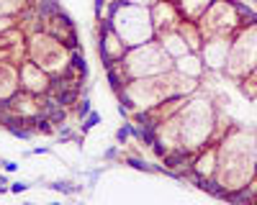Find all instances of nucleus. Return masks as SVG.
<instances>
[{"label":"nucleus","mask_w":257,"mask_h":205,"mask_svg":"<svg viewBox=\"0 0 257 205\" xmlns=\"http://www.w3.org/2000/svg\"><path fill=\"white\" fill-rule=\"evenodd\" d=\"M254 167H257V141H254Z\"/></svg>","instance_id":"37"},{"label":"nucleus","mask_w":257,"mask_h":205,"mask_svg":"<svg viewBox=\"0 0 257 205\" xmlns=\"http://www.w3.org/2000/svg\"><path fill=\"white\" fill-rule=\"evenodd\" d=\"M175 70L183 72V74H188V77H196V80H203L206 77V64H203L201 54H196V52H188V54L178 56L175 59Z\"/></svg>","instance_id":"17"},{"label":"nucleus","mask_w":257,"mask_h":205,"mask_svg":"<svg viewBox=\"0 0 257 205\" xmlns=\"http://www.w3.org/2000/svg\"><path fill=\"white\" fill-rule=\"evenodd\" d=\"M34 131L41 134V136H57V126H54V123H52L44 113H41L39 118H34Z\"/></svg>","instance_id":"25"},{"label":"nucleus","mask_w":257,"mask_h":205,"mask_svg":"<svg viewBox=\"0 0 257 205\" xmlns=\"http://www.w3.org/2000/svg\"><path fill=\"white\" fill-rule=\"evenodd\" d=\"M29 8V0H0V16H21Z\"/></svg>","instance_id":"24"},{"label":"nucleus","mask_w":257,"mask_h":205,"mask_svg":"<svg viewBox=\"0 0 257 205\" xmlns=\"http://www.w3.org/2000/svg\"><path fill=\"white\" fill-rule=\"evenodd\" d=\"M11 192V184H0V195H8Z\"/></svg>","instance_id":"36"},{"label":"nucleus","mask_w":257,"mask_h":205,"mask_svg":"<svg viewBox=\"0 0 257 205\" xmlns=\"http://www.w3.org/2000/svg\"><path fill=\"white\" fill-rule=\"evenodd\" d=\"M67 70H70L72 74H77V77H80L82 82H85V80L90 77V70H88V62H85V56H82V46H80V49H72Z\"/></svg>","instance_id":"22"},{"label":"nucleus","mask_w":257,"mask_h":205,"mask_svg":"<svg viewBox=\"0 0 257 205\" xmlns=\"http://www.w3.org/2000/svg\"><path fill=\"white\" fill-rule=\"evenodd\" d=\"M100 120H103L100 110H95V108H93V110H90L88 116H85V118L80 120V126H77V131H80V134H90V131H93V128L98 126Z\"/></svg>","instance_id":"26"},{"label":"nucleus","mask_w":257,"mask_h":205,"mask_svg":"<svg viewBox=\"0 0 257 205\" xmlns=\"http://www.w3.org/2000/svg\"><path fill=\"white\" fill-rule=\"evenodd\" d=\"M229 46H231V38H226V36H213V38L203 41L201 59H203L208 74H221L224 72L226 56H229Z\"/></svg>","instance_id":"13"},{"label":"nucleus","mask_w":257,"mask_h":205,"mask_svg":"<svg viewBox=\"0 0 257 205\" xmlns=\"http://www.w3.org/2000/svg\"><path fill=\"white\" fill-rule=\"evenodd\" d=\"M123 3H132V6H142V8H152L157 0H123Z\"/></svg>","instance_id":"34"},{"label":"nucleus","mask_w":257,"mask_h":205,"mask_svg":"<svg viewBox=\"0 0 257 205\" xmlns=\"http://www.w3.org/2000/svg\"><path fill=\"white\" fill-rule=\"evenodd\" d=\"M254 141L257 131L231 123L226 134L219 138V170H216V182L226 192L242 190L252 182L257 174L254 167Z\"/></svg>","instance_id":"1"},{"label":"nucleus","mask_w":257,"mask_h":205,"mask_svg":"<svg viewBox=\"0 0 257 205\" xmlns=\"http://www.w3.org/2000/svg\"><path fill=\"white\" fill-rule=\"evenodd\" d=\"M157 41L165 46V52L173 56V59H178V56H183V54H188L190 49H188V44L183 41V36L178 34V31H170V34H162V36H157Z\"/></svg>","instance_id":"20"},{"label":"nucleus","mask_w":257,"mask_h":205,"mask_svg":"<svg viewBox=\"0 0 257 205\" xmlns=\"http://www.w3.org/2000/svg\"><path fill=\"white\" fill-rule=\"evenodd\" d=\"M254 67H257V24H247L239 26V31L231 36L229 56L221 74L229 77L231 82H239Z\"/></svg>","instance_id":"6"},{"label":"nucleus","mask_w":257,"mask_h":205,"mask_svg":"<svg viewBox=\"0 0 257 205\" xmlns=\"http://www.w3.org/2000/svg\"><path fill=\"white\" fill-rule=\"evenodd\" d=\"M0 108L13 113L16 118H24L34 126V118H39L44 113V95H31L26 90H18L13 98H8L6 102H0Z\"/></svg>","instance_id":"9"},{"label":"nucleus","mask_w":257,"mask_h":205,"mask_svg":"<svg viewBox=\"0 0 257 205\" xmlns=\"http://www.w3.org/2000/svg\"><path fill=\"white\" fill-rule=\"evenodd\" d=\"M26 52H29V59L34 62V64H39L41 70L49 72L52 77L67 72L70 54H72L70 46H64L59 38H54L52 34L41 31V28L34 31V34H29Z\"/></svg>","instance_id":"5"},{"label":"nucleus","mask_w":257,"mask_h":205,"mask_svg":"<svg viewBox=\"0 0 257 205\" xmlns=\"http://www.w3.org/2000/svg\"><path fill=\"white\" fill-rule=\"evenodd\" d=\"M13 26H18V16H0V34Z\"/></svg>","instance_id":"30"},{"label":"nucleus","mask_w":257,"mask_h":205,"mask_svg":"<svg viewBox=\"0 0 257 205\" xmlns=\"http://www.w3.org/2000/svg\"><path fill=\"white\" fill-rule=\"evenodd\" d=\"M216 170H219V141H211V144H206L203 149L196 152V159H193V172H190L188 182L193 184L196 180L216 177Z\"/></svg>","instance_id":"15"},{"label":"nucleus","mask_w":257,"mask_h":205,"mask_svg":"<svg viewBox=\"0 0 257 205\" xmlns=\"http://www.w3.org/2000/svg\"><path fill=\"white\" fill-rule=\"evenodd\" d=\"M18 85L21 90H26L31 95H47L52 88V74L44 72L39 64H34L31 59L18 64Z\"/></svg>","instance_id":"12"},{"label":"nucleus","mask_w":257,"mask_h":205,"mask_svg":"<svg viewBox=\"0 0 257 205\" xmlns=\"http://www.w3.org/2000/svg\"><path fill=\"white\" fill-rule=\"evenodd\" d=\"M152 13V26H155V38L162 36V34H170V31H178L180 26V10L175 6V0H157V3L149 8Z\"/></svg>","instance_id":"14"},{"label":"nucleus","mask_w":257,"mask_h":205,"mask_svg":"<svg viewBox=\"0 0 257 205\" xmlns=\"http://www.w3.org/2000/svg\"><path fill=\"white\" fill-rule=\"evenodd\" d=\"M21 90L18 85V67L8 64V62H0V102H6L8 98H13Z\"/></svg>","instance_id":"16"},{"label":"nucleus","mask_w":257,"mask_h":205,"mask_svg":"<svg viewBox=\"0 0 257 205\" xmlns=\"http://www.w3.org/2000/svg\"><path fill=\"white\" fill-rule=\"evenodd\" d=\"M93 110V102H90V95H80V100L75 102V108H72V116H75V120L80 123L85 116H88Z\"/></svg>","instance_id":"27"},{"label":"nucleus","mask_w":257,"mask_h":205,"mask_svg":"<svg viewBox=\"0 0 257 205\" xmlns=\"http://www.w3.org/2000/svg\"><path fill=\"white\" fill-rule=\"evenodd\" d=\"M18 167H21V164L13 162V159H0V170H3V172H18Z\"/></svg>","instance_id":"33"},{"label":"nucleus","mask_w":257,"mask_h":205,"mask_svg":"<svg viewBox=\"0 0 257 205\" xmlns=\"http://www.w3.org/2000/svg\"><path fill=\"white\" fill-rule=\"evenodd\" d=\"M196 24H198L203 38H213V36L231 38L242 26L237 0H213V3L208 6V10L196 20Z\"/></svg>","instance_id":"7"},{"label":"nucleus","mask_w":257,"mask_h":205,"mask_svg":"<svg viewBox=\"0 0 257 205\" xmlns=\"http://www.w3.org/2000/svg\"><path fill=\"white\" fill-rule=\"evenodd\" d=\"M31 188V182H24V180H18V182H11V192L13 195H21V192H26Z\"/></svg>","instance_id":"32"},{"label":"nucleus","mask_w":257,"mask_h":205,"mask_svg":"<svg viewBox=\"0 0 257 205\" xmlns=\"http://www.w3.org/2000/svg\"><path fill=\"white\" fill-rule=\"evenodd\" d=\"M95 49H98V56L103 62V70L116 64V62L123 59V54L128 52V46L121 41V36L113 31V24L111 20H95Z\"/></svg>","instance_id":"8"},{"label":"nucleus","mask_w":257,"mask_h":205,"mask_svg":"<svg viewBox=\"0 0 257 205\" xmlns=\"http://www.w3.org/2000/svg\"><path fill=\"white\" fill-rule=\"evenodd\" d=\"M41 31H47L52 34L54 38H59L64 46H70V49H80V36H77V28H75V20L67 10H59L54 13L52 18H44L41 20Z\"/></svg>","instance_id":"11"},{"label":"nucleus","mask_w":257,"mask_h":205,"mask_svg":"<svg viewBox=\"0 0 257 205\" xmlns=\"http://www.w3.org/2000/svg\"><path fill=\"white\" fill-rule=\"evenodd\" d=\"M49 190H54V192H64V195H72V192H77L80 188L75 182H70V180H57V182H52V184H47Z\"/></svg>","instance_id":"28"},{"label":"nucleus","mask_w":257,"mask_h":205,"mask_svg":"<svg viewBox=\"0 0 257 205\" xmlns=\"http://www.w3.org/2000/svg\"><path fill=\"white\" fill-rule=\"evenodd\" d=\"M216 118L219 110L213 106V100L193 92L188 102L178 110V126H180V146L188 152H198L206 144L216 141Z\"/></svg>","instance_id":"2"},{"label":"nucleus","mask_w":257,"mask_h":205,"mask_svg":"<svg viewBox=\"0 0 257 205\" xmlns=\"http://www.w3.org/2000/svg\"><path fill=\"white\" fill-rule=\"evenodd\" d=\"M24 154H26V156H29V154H52V149H49V146H36V149L24 152Z\"/></svg>","instance_id":"35"},{"label":"nucleus","mask_w":257,"mask_h":205,"mask_svg":"<svg viewBox=\"0 0 257 205\" xmlns=\"http://www.w3.org/2000/svg\"><path fill=\"white\" fill-rule=\"evenodd\" d=\"M26 41H29V34L21 26L3 31L0 34V62H8V64H16V67L21 62H26L29 59Z\"/></svg>","instance_id":"10"},{"label":"nucleus","mask_w":257,"mask_h":205,"mask_svg":"<svg viewBox=\"0 0 257 205\" xmlns=\"http://www.w3.org/2000/svg\"><path fill=\"white\" fill-rule=\"evenodd\" d=\"M237 85H239V90H242V95H244L247 100H257V67H254L247 77H242Z\"/></svg>","instance_id":"23"},{"label":"nucleus","mask_w":257,"mask_h":205,"mask_svg":"<svg viewBox=\"0 0 257 205\" xmlns=\"http://www.w3.org/2000/svg\"><path fill=\"white\" fill-rule=\"evenodd\" d=\"M121 64H123L128 80H139V77H152V74H162L167 70H173L175 59L165 52V46L157 38H152L147 44L128 49L121 59Z\"/></svg>","instance_id":"3"},{"label":"nucleus","mask_w":257,"mask_h":205,"mask_svg":"<svg viewBox=\"0 0 257 205\" xmlns=\"http://www.w3.org/2000/svg\"><path fill=\"white\" fill-rule=\"evenodd\" d=\"M211 3H213V0H175V6H178L183 20H198L208 10Z\"/></svg>","instance_id":"19"},{"label":"nucleus","mask_w":257,"mask_h":205,"mask_svg":"<svg viewBox=\"0 0 257 205\" xmlns=\"http://www.w3.org/2000/svg\"><path fill=\"white\" fill-rule=\"evenodd\" d=\"M128 138H132V134H128V128H126V123L116 131V144H121V146H128Z\"/></svg>","instance_id":"31"},{"label":"nucleus","mask_w":257,"mask_h":205,"mask_svg":"<svg viewBox=\"0 0 257 205\" xmlns=\"http://www.w3.org/2000/svg\"><path fill=\"white\" fill-rule=\"evenodd\" d=\"M178 34L183 36V41L188 44V49H190V52L201 54V46H203V41H206V38H203V34H201V28H198L196 20H180Z\"/></svg>","instance_id":"18"},{"label":"nucleus","mask_w":257,"mask_h":205,"mask_svg":"<svg viewBox=\"0 0 257 205\" xmlns=\"http://www.w3.org/2000/svg\"><path fill=\"white\" fill-rule=\"evenodd\" d=\"M121 159H123V146L121 144H116V146L103 152V162H121Z\"/></svg>","instance_id":"29"},{"label":"nucleus","mask_w":257,"mask_h":205,"mask_svg":"<svg viewBox=\"0 0 257 205\" xmlns=\"http://www.w3.org/2000/svg\"><path fill=\"white\" fill-rule=\"evenodd\" d=\"M111 24H113V31L121 36V41L128 49L155 38V26H152V13H149V8L118 3Z\"/></svg>","instance_id":"4"},{"label":"nucleus","mask_w":257,"mask_h":205,"mask_svg":"<svg viewBox=\"0 0 257 205\" xmlns=\"http://www.w3.org/2000/svg\"><path fill=\"white\" fill-rule=\"evenodd\" d=\"M105 80H108V88H111L116 95H121V92L126 90L128 74H126V70H123L121 62H116V64H111V67H105Z\"/></svg>","instance_id":"21"}]
</instances>
